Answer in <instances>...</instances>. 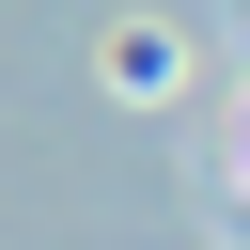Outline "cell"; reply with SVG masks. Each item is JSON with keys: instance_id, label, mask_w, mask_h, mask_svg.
<instances>
[]
</instances>
